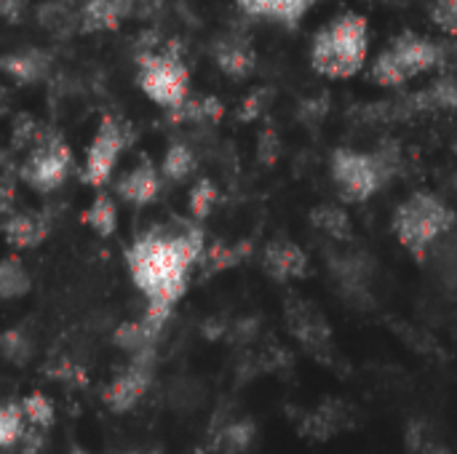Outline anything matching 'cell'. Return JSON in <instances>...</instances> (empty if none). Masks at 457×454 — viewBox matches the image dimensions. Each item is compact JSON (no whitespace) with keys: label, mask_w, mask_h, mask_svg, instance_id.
Here are the masks:
<instances>
[{"label":"cell","mask_w":457,"mask_h":454,"mask_svg":"<svg viewBox=\"0 0 457 454\" xmlns=\"http://www.w3.org/2000/svg\"><path fill=\"white\" fill-rule=\"evenodd\" d=\"M225 112L217 96H187L177 110H169L171 120L177 123H214Z\"/></svg>","instance_id":"19"},{"label":"cell","mask_w":457,"mask_h":454,"mask_svg":"<svg viewBox=\"0 0 457 454\" xmlns=\"http://www.w3.org/2000/svg\"><path fill=\"white\" fill-rule=\"evenodd\" d=\"M311 222H313L316 230H321L324 235H329V238H335V241H348L351 233H353L348 214H345L343 209H337V206H329V203L316 206V209L311 211Z\"/></svg>","instance_id":"23"},{"label":"cell","mask_w":457,"mask_h":454,"mask_svg":"<svg viewBox=\"0 0 457 454\" xmlns=\"http://www.w3.org/2000/svg\"><path fill=\"white\" fill-rule=\"evenodd\" d=\"M220 201V193H217V185L212 179H198L190 190V198H187V209L195 219H206L212 214V209L217 206Z\"/></svg>","instance_id":"29"},{"label":"cell","mask_w":457,"mask_h":454,"mask_svg":"<svg viewBox=\"0 0 457 454\" xmlns=\"http://www.w3.org/2000/svg\"><path fill=\"white\" fill-rule=\"evenodd\" d=\"M29 273L19 257L0 260V300H19L29 292Z\"/></svg>","instance_id":"22"},{"label":"cell","mask_w":457,"mask_h":454,"mask_svg":"<svg viewBox=\"0 0 457 454\" xmlns=\"http://www.w3.org/2000/svg\"><path fill=\"white\" fill-rule=\"evenodd\" d=\"M195 171V153L185 142H174L161 163V174L171 182H182Z\"/></svg>","instance_id":"25"},{"label":"cell","mask_w":457,"mask_h":454,"mask_svg":"<svg viewBox=\"0 0 457 454\" xmlns=\"http://www.w3.org/2000/svg\"><path fill=\"white\" fill-rule=\"evenodd\" d=\"M439 62V48L412 32L399 35L391 48H386L372 67V80L380 86H402L415 75L428 72Z\"/></svg>","instance_id":"5"},{"label":"cell","mask_w":457,"mask_h":454,"mask_svg":"<svg viewBox=\"0 0 457 454\" xmlns=\"http://www.w3.org/2000/svg\"><path fill=\"white\" fill-rule=\"evenodd\" d=\"M54 56L43 48H21L0 56V75L11 78L19 86H35L51 75Z\"/></svg>","instance_id":"11"},{"label":"cell","mask_w":457,"mask_h":454,"mask_svg":"<svg viewBox=\"0 0 457 454\" xmlns=\"http://www.w3.org/2000/svg\"><path fill=\"white\" fill-rule=\"evenodd\" d=\"M123 21V13L115 0H83L80 8V35L112 32Z\"/></svg>","instance_id":"18"},{"label":"cell","mask_w":457,"mask_h":454,"mask_svg":"<svg viewBox=\"0 0 457 454\" xmlns=\"http://www.w3.org/2000/svg\"><path fill=\"white\" fill-rule=\"evenodd\" d=\"M153 383V351L150 353H142V356H134L131 367L126 372H120L102 393V401L123 415V412H131L147 393Z\"/></svg>","instance_id":"9"},{"label":"cell","mask_w":457,"mask_h":454,"mask_svg":"<svg viewBox=\"0 0 457 454\" xmlns=\"http://www.w3.org/2000/svg\"><path fill=\"white\" fill-rule=\"evenodd\" d=\"M19 447H21V452L24 454H37L40 452V447H43V431H37V428L27 431V433L21 436Z\"/></svg>","instance_id":"36"},{"label":"cell","mask_w":457,"mask_h":454,"mask_svg":"<svg viewBox=\"0 0 457 454\" xmlns=\"http://www.w3.org/2000/svg\"><path fill=\"white\" fill-rule=\"evenodd\" d=\"M260 155H262V161H273L276 158V134L273 131H265L262 134V142H260Z\"/></svg>","instance_id":"39"},{"label":"cell","mask_w":457,"mask_h":454,"mask_svg":"<svg viewBox=\"0 0 457 454\" xmlns=\"http://www.w3.org/2000/svg\"><path fill=\"white\" fill-rule=\"evenodd\" d=\"M287 321H289V329L292 334L316 356L327 353L329 351V343H332V334H329V326L324 321V316L305 300H289L287 305Z\"/></svg>","instance_id":"10"},{"label":"cell","mask_w":457,"mask_h":454,"mask_svg":"<svg viewBox=\"0 0 457 454\" xmlns=\"http://www.w3.org/2000/svg\"><path fill=\"white\" fill-rule=\"evenodd\" d=\"M262 265H265V273L276 281H289V278H303L305 270H308V257L305 252L287 241V238H276L265 246V254H262Z\"/></svg>","instance_id":"12"},{"label":"cell","mask_w":457,"mask_h":454,"mask_svg":"<svg viewBox=\"0 0 457 454\" xmlns=\"http://www.w3.org/2000/svg\"><path fill=\"white\" fill-rule=\"evenodd\" d=\"M155 332L145 324V321H126L115 329L112 340L120 351H129L131 356H142V353H150L153 351V343H155Z\"/></svg>","instance_id":"21"},{"label":"cell","mask_w":457,"mask_h":454,"mask_svg":"<svg viewBox=\"0 0 457 454\" xmlns=\"http://www.w3.org/2000/svg\"><path fill=\"white\" fill-rule=\"evenodd\" d=\"M21 412H24V420L37 431H48L54 425V420H56V409H54L51 399L46 393H40V391L27 393L21 399Z\"/></svg>","instance_id":"26"},{"label":"cell","mask_w":457,"mask_h":454,"mask_svg":"<svg viewBox=\"0 0 457 454\" xmlns=\"http://www.w3.org/2000/svg\"><path fill=\"white\" fill-rule=\"evenodd\" d=\"M332 179L348 201H367L388 182L375 153L367 155L356 150H335Z\"/></svg>","instance_id":"7"},{"label":"cell","mask_w":457,"mask_h":454,"mask_svg":"<svg viewBox=\"0 0 457 454\" xmlns=\"http://www.w3.org/2000/svg\"><path fill=\"white\" fill-rule=\"evenodd\" d=\"M8 110V88L0 83V112H5Z\"/></svg>","instance_id":"40"},{"label":"cell","mask_w":457,"mask_h":454,"mask_svg":"<svg viewBox=\"0 0 457 454\" xmlns=\"http://www.w3.org/2000/svg\"><path fill=\"white\" fill-rule=\"evenodd\" d=\"M86 225L99 235V238H110L118 230V209L115 201L104 193H96L94 201L88 203V209L83 211Z\"/></svg>","instance_id":"20"},{"label":"cell","mask_w":457,"mask_h":454,"mask_svg":"<svg viewBox=\"0 0 457 454\" xmlns=\"http://www.w3.org/2000/svg\"><path fill=\"white\" fill-rule=\"evenodd\" d=\"M212 56H214L217 67L225 75L236 78V80L246 78L254 70V62H257L254 48L241 35H225V37H220L214 43V48H212Z\"/></svg>","instance_id":"15"},{"label":"cell","mask_w":457,"mask_h":454,"mask_svg":"<svg viewBox=\"0 0 457 454\" xmlns=\"http://www.w3.org/2000/svg\"><path fill=\"white\" fill-rule=\"evenodd\" d=\"M383 3H404V0H383Z\"/></svg>","instance_id":"43"},{"label":"cell","mask_w":457,"mask_h":454,"mask_svg":"<svg viewBox=\"0 0 457 454\" xmlns=\"http://www.w3.org/2000/svg\"><path fill=\"white\" fill-rule=\"evenodd\" d=\"M244 11H249L252 16H262V19H273L281 24H297L303 19V13L316 3V0H238Z\"/></svg>","instance_id":"17"},{"label":"cell","mask_w":457,"mask_h":454,"mask_svg":"<svg viewBox=\"0 0 457 454\" xmlns=\"http://www.w3.org/2000/svg\"><path fill=\"white\" fill-rule=\"evenodd\" d=\"M29 8V0H0V19L8 24H19Z\"/></svg>","instance_id":"35"},{"label":"cell","mask_w":457,"mask_h":454,"mask_svg":"<svg viewBox=\"0 0 457 454\" xmlns=\"http://www.w3.org/2000/svg\"><path fill=\"white\" fill-rule=\"evenodd\" d=\"M343 425H345V412L337 409L335 404H324L305 420V433L311 439L324 442V439H332L337 431H343Z\"/></svg>","instance_id":"24"},{"label":"cell","mask_w":457,"mask_h":454,"mask_svg":"<svg viewBox=\"0 0 457 454\" xmlns=\"http://www.w3.org/2000/svg\"><path fill=\"white\" fill-rule=\"evenodd\" d=\"M254 442V425L252 423H230L220 431L214 447L222 454H244Z\"/></svg>","instance_id":"28"},{"label":"cell","mask_w":457,"mask_h":454,"mask_svg":"<svg viewBox=\"0 0 457 454\" xmlns=\"http://www.w3.org/2000/svg\"><path fill=\"white\" fill-rule=\"evenodd\" d=\"M131 139V131L123 120L112 118V115H104L91 144H88V153H86V166H83V182L91 185V187H102L112 171H115V163L120 158V153L126 150Z\"/></svg>","instance_id":"8"},{"label":"cell","mask_w":457,"mask_h":454,"mask_svg":"<svg viewBox=\"0 0 457 454\" xmlns=\"http://www.w3.org/2000/svg\"><path fill=\"white\" fill-rule=\"evenodd\" d=\"M0 353L5 361L16 364V367H24L29 359H32V343L27 340L24 332L19 329H11L0 337Z\"/></svg>","instance_id":"31"},{"label":"cell","mask_w":457,"mask_h":454,"mask_svg":"<svg viewBox=\"0 0 457 454\" xmlns=\"http://www.w3.org/2000/svg\"><path fill=\"white\" fill-rule=\"evenodd\" d=\"M244 254H246V246H225V244H217L209 252H204V257L198 262L206 265V273H217V270H225V268L236 265Z\"/></svg>","instance_id":"32"},{"label":"cell","mask_w":457,"mask_h":454,"mask_svg":"<svg viewBox=\"0 0 457 454\" xmlns=\"http://www.w3.org/2000/svg\"><path fill=\"white\" fill-rule=\"evenodd\" d=\"M83 0H46L35 8L37 24L54 37H72L80 32Z\"/></svg>","instance_id":"13"},{"label":"cell","mask_w":457,"mask_h":454,"mask_svg":"<svg viewBox=\"0 0 457 454\" xmlns=\"http://www.w3.org/2000/svg\"><path fill=\"white\" fill-rule=\"evenodd\" d=\"M262 96H265V91H254V94L244 102V107H241V118H244V120H252L254 115H260V110H262Z\"/></svg>","instance_id":"38"},{"label":"cell","mask_w":457,"mask_h":454,"mask_svg":"<svg viewBox=\"0 0 457 454\" xmlns=\"http://www.w3.org/2000/svg\"><path fill=\"white\" fill-rule=\"evenodd\" d=\"M59 369H48V375L51 377H59V380H86V375L80 372V367H75V364H67V361H62V364H56Z\"/></svg>","instance_id":"37"},{"label":"cell","mask_w":457,"mask_h":454,"mask_svg":"<svg viewBox=\"0 0 457 454\" xmlns=\"http://www.w3.org/2000/svg\"><path fill=\"white\" fill-rule=\"evenodd\" d=\"M48 128H43L32 115H19L16 120H13V131H11V147L13 150H32L40 139H43V134H46Z\"/></svg>","instance_id":"30"},{"label":"cell","mask_w":457,"mask_h":454,"mask_svg":"<svg viewBox=\"0 0 457 454\" xmlns=\"http://www.w3.org/2000/svg\"><path fill=\"white\" fill-rule=\"evenodd\" d=\"M70 454H88V452H86V450H80V447H72V450H70Z\"/></svg>","instance_id":"42"},{"label":"cell","mask_w":457,"mask_h":454,"mask_svg":"<svg viewBox=\"0 0 457 454\" xmlns=\"http://www.w3.org/2000/svg\"><path fill=\"white\" fill-rule=\"evenodd\" d=\"M431 19L442 32L457 37V0H436L431 5Z\"/></svg>","instance_id":"33"},{"label":"cell","mask_w":457,"mask_h":454,"mask_svg":"<svg viewBox=\"0 0 457 454\" xmlns=\"http://www.w3.org/2000/svg\"><path fill=\"white\" fill-rule=\"evenodd\" d=\"M367 19L359 13H343L316 32L311 64L327 78H351L367 62Z\"/></svg>","instance_id":"2"},{"label":"cell","mask_w":457,"mask_h":454,"mask_svg":"<svg viewBox=\"0 0 457 454\" xmlns=\"http://www.w3.org/2000/svg\"><path fill=\"white\" fill-rule=\"evenodd\" d=\"M453 225H455L453 209L431 193L412 195L407 203L399 206L394 217V230L399 241L418 257H426V252L453 230Z\"/></svg>","instance_id":"3"},{"label":"cell","mask_w":457,"mask_h":454,"mask_svg":"<svg viewBox=\"0 0 457 454\" xmlns=\"http://www.w3.org/2000/svg\"><path fill=\"white\" fill-rule=\"evenodd\" d=\"M72 171V153L64 144V139L54 131H46L43 139L29 150L24 158L19 177L24 185H29L35 193H54L59 190Z\"/></svg>","instance_id":"6"},{"label":"cell","mask_w":457,"mask_h":454,"mask_svg":"<svg viewBox=\"0 0 457 454\" xmlns=\"http://www.w3.org/2000/svg\"><path fill=\"white\" fill-rule=\"evenodd\" d=\"M118 195L131 206H147L161 193V177L150 161H139L129 174H123L115 185Z\"/></svg>","instance_id":"14"},{"label":"cell","mask_w":457,"mask_h":454,"mask_svg":"<svg viewBox=\"0 0 457 454\" xmlns=\"http://www.w3.org/2000/svg\"><path fill=\"white\" fill-rule=\"evenodd\" d=\"M123 19H155L163 11V0H115Z\"/></svg>","instance_id":"34"},{"label":"cell","mask_w":457,"mask_h":454,"mask_svg":"<svg viewBox=\"0 0 457 454\" xmlns=\"http://www.w3.org/2000/svg\"><path fill=\"white\" fill-rule=\"evenodd\" d=\"M120 454H145V452H120Z\"/></svg>","instance_id":"44"},{"label":"cell","mask_w":457,"mask_h":454,"mask_svg":"<svg viewBox=\"0 0 457 454\" xmlns=\"http://www.w3.org/2000/svg\"><path fill=\"white\" fill-rule=\"evenodd\" d=\"M204 257V233L195 225H179L169 233H147L137 238L126 254V265L137 289L147 302L171 305L185 294L190 268Z\"/></svg>","instance_id":"1"},{"label":"cell","mask_w":457,"mask_h":454,"mask_svg":"<svg viewBox=\"0 0 457 454\" xmlns=\"http://www.w3.org/2000/svg\"><path fill=\"white\" fill-rule=\"evenodd\" d=\"M423 454H450V452H447V450H442V447H428Z\"/></svg>","instance_id":"41"},{"label":"cell","mask_w":457,"mask_h":454,"mask_svg":"<svg viewBox=\"0 0 457 454\" xmlns=\"http://www.w3.org/2000/svg\"><path fill=\"white\" fill-rule=\"evenodd\" d=\"M139 62V88L161 107L177 110L190 96V75L179 56L177 43L161 45V51L137 59Z\"/></svg>","instance_id":"4"},{"label":"cell","mask_w":457,"mask_h":454,"mask_svg":"<svg viewBox=\"0 0 457 454\" xmlns=\"http://www.w3.org/2000/svg\"><path fill=\"white\" fill-rule=\"evenodd\" d=\"M5 241L13 249H35L48 238V219L43 214H8L0 225Z\"/></svg>","instance_id":"16"},{"label":"cell","mask_w":457,"mask_h":454,"mask_svg":"<svg viewBox=\"0 0 457 454\" xmlns=\"http://www.w3.org/2000/svg\"><path fill=\"white\" fill-rule=\"evenodd\" d=\"M24 423L27 420H24L21 404H0V450L19 447L21 436L27 433Z\"/></svg>","instance_id":"27"}]
</instances>
